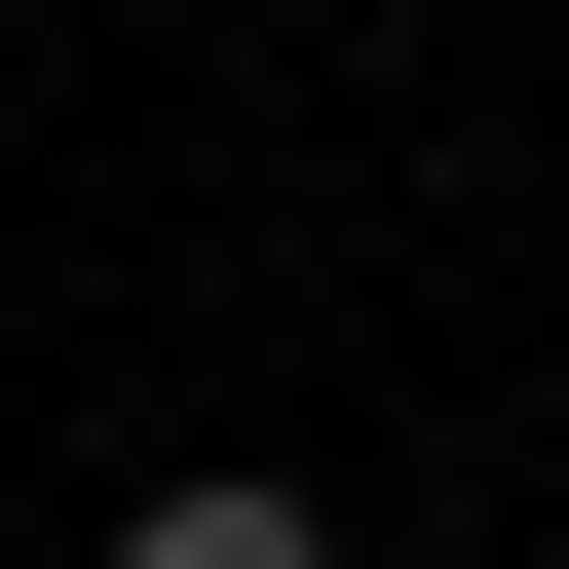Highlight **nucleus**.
Returning a JSON list of instances; mask_svg holds the SVG:
<instances>
[{"mask_svg":"<svg viewBox=\"0 0 569 569\" xmlns=\"http://www.w3.org/2000/svg\"><path fill=\"white\" fill-rule=\"evenodd\" d=\"M114 569H342V493H266V456H190V493H114Z\"/></svg>","mask_w":569,"mask_h":569,"instance_id":"obj_1","label":"nucleus"}]
</instances>
